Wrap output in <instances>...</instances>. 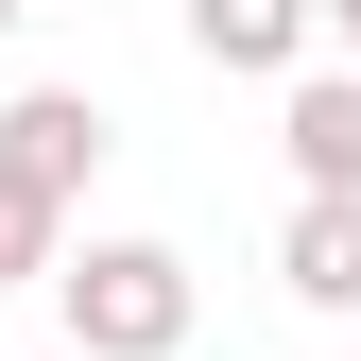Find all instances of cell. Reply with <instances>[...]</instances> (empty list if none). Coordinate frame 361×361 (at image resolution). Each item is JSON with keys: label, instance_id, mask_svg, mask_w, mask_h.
I'll return each mask as SVG.
<instances>
[{"label": "cell", "instance_id": "6da1fadb", "mask_svg": "<svg viewBox=\"0 0 361 361\" xmlns=\"http://www.w3.org/2000/svg\"><path fill=\"white\" fill-rule=\"evenodd\" d=\"M52 310H69L86 361H172L207 293H190V258H172V241H69V258H52Z\"/></svg>", "mask_w": 361, "mask_h": 361}, {"label": "cell", "instance_id": "7a4b0ae2", "mask_svg": "<svg viewBox=\"0 0 361 361\" xmlns=\"http://www.w3.org/2000/svg\"><path fill=\"white\" fill-rule=\"evenodd\" d=\"M0 172L69 207L86 172H104V104H86V86H18V104H0Z\"/></svg>", "mask_w": 361, "mask_h": 361}, {"label": "cell", "instance_id": "3957f363", "mask_svg": "<svg viewBox=\"0 0 361 361\" xmlns=\"http://www.w3.org/2000/svg\"><path fill=\"white\" fill-rule=\"evenodd\" d=\"M276 138H293V190H361V69H293Z\"/></svg>", "mask_w": 361, "mask_h": 361}, {"label": "cell", "instance_id": "277c9868", "mask_svg": "<svg viewBox=\"0 0 361 361\" xmlns=\"http://www.w3.org/2000/svg\"><path fill=\"white\" fill-rule=\"evenodd\" d=\"M310 35H327V0H190V52H207V69H276V86H293Z\"/></svg>", "mask_w": 361, "mask_h": 361}, {"label": "cell", "instance_id": "5b68a950", "mask_svg": "<svg viewBox=\"0 0 361 361\" xmlns=\"http://www.w3.org/2000/svg\"><path fill=\"white\" fill-rule=\"evenodd\" d=\"M276 276H293L310 310H361V190H310V207H293V241H276Z\"/></svg>", "mask_w": 361, "mask_h": 361}, {"label": "cell", "instance_id": "8992f818", "mask_svg": "<svg viewBox=\"0 0 361 361\" xmlns=\"http://www.w3.org/2000/svg\"><path fill=\"white\" fill-rule=\"evenodd\" d=\"M52 258H69V207L0 172V293H52Z\"/></svg>", "mask_w": 361, "mask_h": 361}, {"label": "cell", "instance_id": "52a82bcc", "mask_svg": "<svg viewBox=\"0 0 361 361\" xmlns=\"http://www.w3.org/2000/svg\"><path fill=\"white\" fill-rule=\"evenodd\" d=\"M327 35H361V0H327Z\"/></svg>", "mask_w": 361, "mask_h": 361}, {"label": "cell", "instance_id": "ba28073f", "mask_svg": "<svg viewBox=\"0 0 361 361\" xmlns=\"http://www.w3.org/2000/svg\"><path fill=\"white\" fill-rule=\"evenodd\" d=\"M18 18H35V0H0V35H18Z\"/></svg>", "mask_w": 361, "mask_h": 361}, {"label": "cell", "instance_id": "9c48e42d", "mask_svg": "<svg viewBox=\"0 0 361 361\" xmlns=\"http://www.w3.org/2000/svg\"><path fill=\"white\" fill-rule=\"evenodd\" d=\"M52 361H86V344H52Z\"/></svg>", "mask_w": 361, "mask_h": 361}, {"label": "cell", "instance_id": "30bf717a", "mask_svg": "<svg viewBox=\"0 0 361 361\" xmlns=\"http://www.w3.org/2000/svg\"><path fill=\"white\" fill-rule=\"evenodd\" d=\"M344 52H361V35H344Z\"/></svg>", "mask_w": 361, "mask_h": 361}]
</instances>
